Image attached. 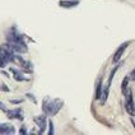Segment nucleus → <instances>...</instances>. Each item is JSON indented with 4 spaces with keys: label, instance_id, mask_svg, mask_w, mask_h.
<instances>
[{
    "label": "nucleus",
    "instance_id": "nucleus-1",
    "mask_svg": "<svg viewBox=\"0 0 135 135\" xmlns=\"http://www.w3.org/2000/svg\"><path fill=\"white\" fill-rule=\"evenodd\" d=\"M7 40H8L7 44L10 46V49L14 52L24 54L28 51V47H27L24 40H23V35L19 33L15 28H10L7 32Z\"/></svg>",
    "mask_w": 135,
    "mask_h": 135
},
{
    "label": "nucleus",
    "instance_id": "nucleus-2",
    "mask_svg": "<svg viewBox=\"0 0 135 135\" xmlns=\"http://www.w3.org/2000/svg\"><path fill=\"white\" fill-rule=\"evenodd\" d=\"M62 105H64V102L59 98H54L52 99L50 97H46L44 99V103H42V110H44V112L46 115L55 116L62 108Z\"/></svg>",
    "mask_w": 135,
    "mask_h": 135
},
{
    "label": "nucleus",
    "instance_id": "nucleus-3",
    "mask_svg": "<svg viewBox=\"0 0 135 135\" xmlns=\"http://www.w3.org/2000/svg\"><path fill=\"white\" fill-rule=\"evenodd\" d=\"M13 56H14V51L10 49L8 44L0 46V68L7 66L9 62H12Z\"/></svg>",
    "mask_w": 135,
    "mask_h": 135
},
{
    "label": "nucleus",
    "instance_id": "nucleus-4",
    "mask_svg": "<svg viewBox=\"0 0 135 135\" xmlns=\"http://www.w3.org/2000/svg\"><path fill=\"white\" fill-rule=\"evenodd\" d=\"M122 92H124L125 99H126L125 107H126V110H128L129 115H130V116H134L135 115V108H134V99H133V92H131V89H130L129 87H126Z\"/></svg>",
    "mask_w": 135,
    "mask_h": 135
},
{
    "label": "nucleus",
    "instance_id": "nucleus-5",
    "mask_svg": "<svg viewBox=\"0 0 135 135\" xmlns=\"http://www.w3.org/2000/svg\"><path fill=\"white\" fill-rule=\"evenodd\" d=\"M12 61H13V62H17V64H19V65L23 68V70H26V71H28V73L32 70V64L28 62V61H26L24 59H22L21 55H14L13 59H12Z\"/></svg>",
    "mask_w": 135,
    "mask_h": 135
},
{
    "label": "nucleus",
    "instance_id": "nucleus-6",
    "mask_svg": "<svg viewBox=\"0 0 135 135\" xmlns=\"http://www.w3.org/2000/svg\"><path fill=\"white\" fill-rule=\"evenodd\" d=\"M129 44H130V42H125V44H122V45L117 49V51L115 52V55H113V57H112L113 62H119V60L121 59V56H122V54H124V51H125V49L129 46Z\"/></svg>",
    "mask_w": 135,
    "mask_h": 135
},
{
    "label": "nucleus",
    "instance_id": "nucleus-7",
    "mask_svg": "<svg viewBox=\"0 0 135 135\" xmlns=\"http://www.w3.org/2000/svg\"><path fill=\"white\" fill-rule=\"evenodd\" d=\"M9 119H18V120H23V111L21 108H14L12 111H5Z\"/></svg>",
    "mask_w": 135,
    "mask_h": 135
},
{
    "label": "nucleus",
    "instance_id": "nucleus-8",
    "mask_svg": "<svg viewBox=\"0 0 135 135\" xmlns=\"http://www.w3.org/2000/svg\"><path fill=\"white\" fill-rule=\"evenodd\" d=\"M35 122L37 124V126L40 128V133H45V129H46V117L45 116H37L35 117Z\"/></svg>",
    "mask_w": 135,
    "mask_h": 135
},
{
    "label": "nucleus",
    "instance_id": "nucleus-9",
    "mask_svg": "<svg viewBox=\"0 0 135 135\" xmlns=\"http://www.w3.org/2000/svg\"><path fill=\"white\" fill-rule=\"evenodd\" d=\"M15 130L10 124H0V134H14Z\"/></svg>",
    "mask_w": 135,
    "mask_h": 135
},
{
    "label": "nucleus",
    "instance_id": "nucleus-10",
    "mask_svg": "<svg viewBox=\"0 0 135 135\" xmlns=\"http://www.w3.org/2000/svg\"><path fill=\"white\" fill-rule=\"evenodd\" d=\"M10 73L12 74H14L13 76H14L15 80H18V82H22V80H26V78L22 75V71H19V70H17L15 68H12L10 69Z\"/></svg>",
    "mask_w": 135,
    "mask_h": 135
},
{
    "label": "nucleus",
    "instance_id": "nucleus-11",
    "mask_svg": "<svg viewBox=\"0 0 135 135\" xmlns=\"http://www.w3.org/2000/svg\"><path fill=\"white\" fill-rule=\"evenodd\" d=\"M79 3L76 1V0H73V1H60L59 3V5H60L61 8H74L76 7Z\"/></svg>",
    "mask_w": 135,
    "mask_h": 135
},
{
    "label": "nucleus",
    "instance_id": "nucleus-12",
    "mask_svg": "<svg viewBox=\"0 0 135 135\" xmlns=\"http://www.w3.org/2000/svg\"><path fill=\"white\" fill-rule=\"evenodd\" d=\"M101 89H102V83H101V79H98L97 89H96V99H99V98H101Z\"/></svg>",
    "mask_w": 135,
    "mask_h": 135
},
{
    "label": "nucleus",
    "instance_id": "nucleus-13",
    "mask_svg": "<svg viewBox=\"0 0 135 135\" xmlns=\"http://www.w3.org/2000/svg\"><path fill=\"white\" fill-rule=\"evenodd\" d=\"M49 125H50V130H49V134H54V124H52V121H49Z\"/></svg>",
    "mask_w": 135,
    "mask_h": 135
},
{
    "label": "nucleus",
    "instance_id": "nucleus-14",
    "mask_svg": "<svg viewBox=\"0 0 135 135\" xmlns=\"http://www.w3.org/2000/svg\"><path fill=\"white\" fill-rule=\"evenodd\" d=\"M19 133H21V134H27V130H26V128L23 126V128H21V130H19Z\"/></svg>",
    "mask_w": 135,
    "mask_h": 135
},
{
    "label": "nucleus",
    "instance_id": "nucleus-15",
    "mask_svg": "<svg viewBox=\"0 0 135 135\" xmlns=\"http://www.w3.org/2000/svg\"><path fill=\"white\" fill-rule=\"evenodd\" d=\"M0 108H1V110H3V111H4V112H5V111H7V108H5V107H4V105H3V103H1V102H0Z\"/></svg>",
    "mask_w": 135,
    "mask_h": 135
}]
</instances>
